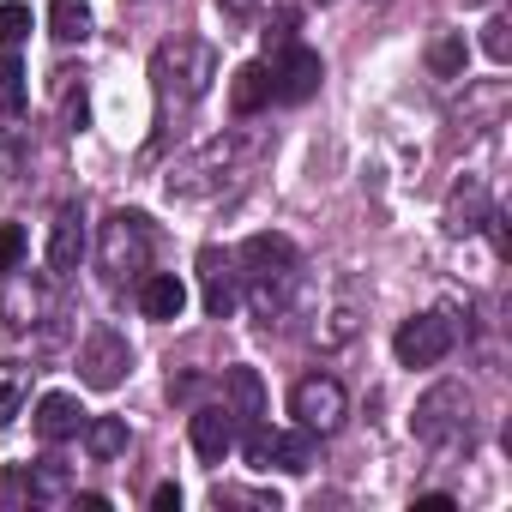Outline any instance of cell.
<instances>
[{
    "mask_svg": "<svg viewBox=\"0 0 512 512\" xmlns=\"http://www.w3.org/2000/svg\"><path fill=\"white\" fill-rule=\"evenodd\" d=\"M452 344H458V326H452L446 314H416V320H404V326H398L392 356H398L404 368H434V362H446V356H452Z\"/></svg>",
    "mask_w": 512,
    "mask_h": 512,
    "instance_id": "obj_7",
    "label": "cell"
},
{
    "mask_svg": "<svg viewBox=\"0 0 512 512\" xmlns=\"http://www.w3.org/2000/svg\"><path fill=\"white\" fill-rule=\"evenodd\" d=\"M290 416H296L308 434H338L344 416H350V392H344L332 374H308V380H296V392H290Z\"/></svg>",
    "mask_w": 512,
    "mask_h": 512,
    "instance_id": "obj_5",
    "label": "cell"
},
{
    "mask_svg": "<svg viewBox=\"0 0 512 512\" xmlns=\"http://www.w3.org/2000/svg\"><path fill=\"white\" fill-rule=\"evenodd\" d=\"M19 500H31V464L0 470V506H19Z\"/></svg>",
    "mask_w": 512,
    "mask_h": 512,
    "instance_id": "obj_28",
    "label": "cell"
},
{
    "mask_svg": "<svg viewBox=\"0 0 512 512\" xmlns=\"http://www.w3.org/2000/svg\"><path fill=\"white\" fill-rule=\"evenodd\" d=\"M25 247H31V241H25L19 223H0V278H13V272L25 266Z\"/></svg>",
    "mask_w": 512,
    "mask_h": 512,
    "instance_id": "obj_25",
    "label": "cell"
},
{
    "mask_svg": "<svg viewBox=\"0 0 512 512\" xmlns=\"http://www.w3.org/2000/svg\"><path fill=\"white\" fill-rule=\"evenodd\" d=\"M79 260H85V217H79V205H61L49 223V272L67 278V272H79Z\"/></svg>",
    "mask_w": 512,
    "mask_h": 512,
    "instance_id": "obj_12",
    "label": "cell"
},
{
    "mask_svg": "<svg viewBox=\"0 0 512 512\" xmlns=\"http://www.w3.org/2000/svg\"><path fill=\"white\" fill-rule=\"evenodd\" d=\"M266 103H272V73H266L260 61L235 67V79H229V109H235V115H260Z\"/></svg>",
    "mask_w": 512,
    "mask_h": 512,
    "instance_id": "obj_18",
    "label": "cell"
},
{
    "mask_svg": "<svg viewBox=\"0 0 512 512\" xmlns=\"http://www.w3.org/2000/svg\"><path fill=\"white\" fill-rule=\"evenodd\" d=\"M464 61H470L464 31H434L428 37V73L434 79H464Z\"/></svg>",
    "mask_w": 512,
    "mask_h": 512,
    "instance_id": "obj_19",
    "label": "cell"
},
{
    "mask_svg": "<svg viewBox=\"0 0 512 512\" xmlns=\"http://www.w3.org/2000/svg\"><path fill=\"white\" fill-rule=\"evenodd\" d=\"M25 37H31V7L7 0V7H0V43H7V49H19Z\"/></svg>",
    "mask_w": 512,
    "mask_h": 512,
    "instance_id": "obj_26",
    "label": "cell"
},
{
    "mask_svg": "<svg viewBox=\"0 0 512 512\" xmlns=\"http://www.w3.org/2000/svg\"><path fill=\"white\" fill-rule=\"evenodd\" d=\"M151 79H157V97H163V103L187 109V103H199V97L211 91V79H217V49H211L205 37H169V43H157V55H151Z\"/></svg>",
    "mask_w": 512,
    "mask_h": 512,
    "instance_id": "obj_1",
    "label": "cell"
},
{
    "mask_svg": "<svg viewBox=\"0 0 512 512\" xmlns=\"http://www.w3.org/2000/svg\"><path fill=\"white\" fill-rule=\"evenodd\" d=\"M223 410L241 422V428H260L266 422V380H260V368H229L223 374Z\"/></svg>",
    "mask_w": 512,
    "mask_h": 512,
    "instance_id": "obj_13",
    "label": "cell"
},
{
    "mask_svg": "<svg viewBox=\"0 0 512 512\" xmlns=\"http://www.w3.org/2000/svg\"><path fill=\"white\" fill-rule=\"evenodd\" d=\"M151 506H157V512H175V506H181V488H175V482H163V488L151 494Z\"/></svg>",
    "mask_w": 512,
    "mask_h": 512,
    "instance_id": "obj_29",
    "label": "cell"
},
{
    "mask_svg": "<svg viewBox=\"0 0 512 512\" xmlns=\"http://www.w3.org/2000/svg\"><path fill=\"white\" fill-rule=\"evenodd\" d=\"M31 103V85H25V67L13 55H0V115H25Z\"/></svg>",
    "mask_w": 512,
    "mask_h": 512,
    "instance_id": "obj_23",
    "label": "cell"
},
{
    "mask_svg": "<svg viewBox=\"0 0 512 512\" xmlns=\"http://www.w3.org/2000/svg\"><path fill=\"white\" fill-rule=\"evenodd\" d=\"M229 169H235V151H229V145H205L199 157H187V163L169 175V193H175V199H211V193H223Z\"/></svg>",
    "mask_w": 512,
    "mask_h": 512,
    "instance_id": "obj_10",
    "label": "cell"
},
{
    "mask_svg": "<svg viewBox=\"0 0 512 512\" xmlns=\"http://www.w3.org/2000/svg\"><path fill=\"white\" fill-rule=\"evenodd\" d=\"M464 7H482V0H464Z\"/></svg>",
    "mask_w": 512,
    "mask_h": 512,
    "instance_id": "obj_32",
    "label": "cell"
},
{
    "mask_svg": "<svg viewBox=\"0 0 512 512\" xmlns=\"http://www.w3.org/2000/svg\"><path fill=\"white\" fill-rule=\"evenodd\" d=\"M85 446H91V458H103V464L121 458V452H127V422H121V416H97V422L85 416Z\"/></svg>",
    "mask_w": 512,
    "mask_h": 512,
    "instance_id": "obj_22",
    "label": "cell"
},
{
    "mask_svg": "<svg viewBox=\"0 0 512 512\" xmlns=\"http://www.w3.org/2000/svg\"><path fill=\"white\" fill-rule=\"evenodd\" d=\"M199 290H205V314H211V320H229V314H235L241 284H235V272H229V253H217V247L199 253Z\"/></svg>",
    "mask_w": 512,
    "mask_h": 512,
    "instance_id": "obj_11",
    "label": "cell"
},
{
    "mask_svg": "<svg viewBox=\"0 0 512 512\" xmlns=\"http://www.w3.org/2000/svg\"><path fill=\"white\" fill-rule=\"evenodd\" d=\"M61 494H67V470H61V458L31 464V500H61Z\"/></svg>",
    "mask_w": 512,
    "mask_h": 512,
    "instance_id": "obj_24",
    "label": "cell"
},
{
    "mask_svg": "<svg viewBox=\"0 0 512 512\" xmlns=\"http://www.w3.org/2000/svg\"><path fill=\"white\" fill-rule=\"evenodd\" d=\"M187 308V284L175 272H145L139 278V314L145 320H181Z\"/></svg>",
    "mask_w": 512,
    "mask_h": 512,
    "instance_id": "obj_16",
    "label": "cell"
},
{
    "mask_svg": "<svg viewBox=\"0 0 512 512\" xmlns=\"http://www.w3.org/2000/svg\"><path fill=\"white\" fill-rule=\"evenodd\" d=\"M37 434H43L49 446H61V440H73V434H85V404H79L73 392H49V398L37 404Z\"/></svg>",
    "mask_w": 512,
    "mask_h": 512,
    "instance_id": "obj_17",
    "label": "cell"
},
{
    "mask_svg": "<svg viewBox=\"0 0 512 512\" xmlns=\"http://www.w3.org/2000/svg\"><path fill=\"white\" fill-rule=\"evenodd\" d=\"M97 266L109 284H127V278H145L151 272V223L139 211H115L103 223V241H97Z\"/></svg>",
    "mask_w": 512,
    "mask_h": 512,
    "instance_id": "obj_3",
    "label": "cell"
},
{
    "mask_svg": "<svg viewBox=\"0 0 512 512\" xmlns=\"http://www.w3.org/2000/svg\"><path fill=\"white\" fill-rule=\"evenodd\" d=\"M187 434H193V452H199L205 464H223V458H229V446H235V416H229V410H217V404H205V410H193Z\"/></svg>",
    "mask_w": 512,
    "mask_h": 512,
    "instance_id": "obj_14",
    "label": "cell"
},
{
    "mask_svg": "<svg viewBox=\"0 0 512 512\" xmlns=\"http://www.w3.org/2000/svg\"><path fill=\"white\" fill-rule=\"evenodd\" d=\"M488 187L476 181V175H464L458 187H452V199H446V229L452 235H476V229H488Z\"/></svg>",
    "mask_w": 512,
    "mask_h": 512,
    "instance_id": "obj_15",
    "label": "cell"
},
{
    "mask_svg": "<svg viewBox=\"0 0 512 512\" xmlns=\"http://www.w3.org/2000/svg\"><path fill=\"white\" fill-rule=\"evenodd\" d=\"M25 398H31V368L19 356H7V362H0V428L25 410Z\"/></svg>",
    "mask_w": 512,
    "mask_h": 512,
    "instance_id": "obj_20",
    "label": "cell"
},
{
    "mask_svg": "<svg viewBox=\"0 0 512 512\" xmlns=\"http://www.w3.org/2000/svg\"><path fill=\"white\" fill-rule=\"evenodd\" d=\"M127 368H133V350H127V338H121V332L97 326V332L79 344V380H85V386L115 392V386L127 380Z\"/></svg>",
    "mask_w": 512,
    "mask_h": 512,
    "instance_id": "obj_8",
    "label": "cell"
},
{
    "mask_svg": "<svg viewBox=\"0 0 512 512\" xmlns=\"http://www.w3.org/2000/svg\"><path fill=\"white\" fill-rule=\"evenodd\" d=\"M253 7H260V0H223V13H235V19H241V13H253Z\"/></svg>",
    "mask_w": 512,
    "mask_h": 512,
    "instance_id": "obj_31",
    "label": "cell"
},
{
    "mask_svg": "<svg viewBox=\"0 0 512 512\" xmlns=\"http://www.w3.org/2000/svg\"><path fill=\"white\" fill-rule=\"evenodd\" d=\"M247 464L253 470H284V476H308L314 470V434L296 428V434H278V428H247Z\"/></svg>",
    "mask_w": 512,
    "mask_h": 512,
    "instance_id": "obj_6",
    "label": "cell"
},
{
    "mask_svg": "<svg viewBox=\"0 0 512 512\" xmlns=\"http://www.w3.org/2000/svg\"><path fill=\"white\" fill-rule=\"evenodd\" d=\"M241 278L253 284V314L272 326V314H284V290L296 284V241L290 235H253L241 247Z\"/></svg>",
    "mask_w": 512,
    "mask_h": 512,
    "instance_id": "obj_2",
    "label": "cell"
},
{
    "mask_svg": "<svg viewBox=\"0 0 512 512\" xmlns=\"http://www.w3.org/2000/svg\"><path fill=\"white\" fill-rule=\"evenodd\" d=\"M266 73H272V97L278 103H308L320 91V79H326V61L314 49H302V43H284Z\"/></svg>",
    "mask_w": 512,
    "mask_h": 512,
    "instance_id": "obj_9",
    "label": "cell"
},
{
    "mask_svg": "<svg viewBox=\"0 0 512 512\" xmlns=\"http://www.w3.org/2000/svg\"><path fill=\"white\" fill-rule=\"evenodd\" d=\"M470 392L458 380H440L416 398V416H410V434L422 446H452V440H470Z\"/></svg>",
    "mask_w": 512,
    "mask_h": 512,
    "instance_id": "obj_4",
    "label": "cell"
},
{
    "mask_svg": "<svg viewBox=\"0 0 512 512\" xmlns=\"http://www.w3.org/2000/svg\"><path fill=\"white\" fill-rule=\"evenodd\" d=\"M416 512H452V494H422Z\"/></svg>",
    "mask_w": 512,
    "mask_h": 512,
    "instance_id": "obj_30",
    "label": "cell"
},
{
    "mask_svg": "<svg viewBox=\"0 0 512 512\" xmlns=\"http://www.w3.org/2000/svg\"><path fill=\"white\" fill-rule=\"evenodd\" d=\"M482 55H488L494 67L512 61V25H506V19H488V25H482Z\"/></svg>",
    "mask_w": 512,
    "mask_h": 512,
    "instance_id": "obj_27",
    "label": "cell"
},
{
    "mask_svg": "<svg viewBox=\"0 0 512 512\" xmlns=\"http://www.w3.org/2000/svg\"><path fill=\"white\" fill-rule=\"evenodd\" d=\"M49 37L55 43H85L91 37V7L85 0H55L49 7Z\"/></svg>",
    "mask_w": 512,
    "mask_h": 512,
    "instance_id": "obj_21",
    "label": "cell"
}]
</instances>
